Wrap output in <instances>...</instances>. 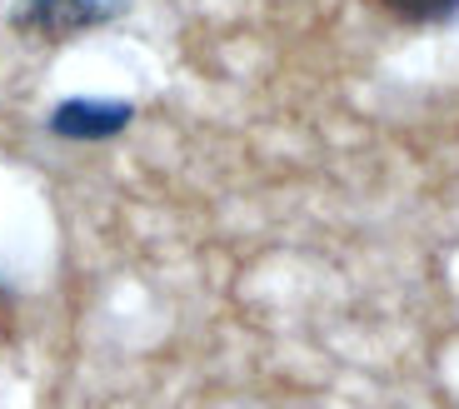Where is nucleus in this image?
I'll list each match as a JSON object with an SVG mask.
<instances>
[{
	"mask_svg": "<svg viewBox=\"0 0 459 409\" xmlns=\"http://www.w3.org/2000/svg\"><path fill=\"white\" fill-rule=\"evenodd\" d=\"M135 120V105L126 100H65L50 110V130L60 140H110Z\"/></svg>",
	"mask_w": 459,
	"mask_h": 409,
	"instance_id": "2",
	"label": "nucleus"
},
{
	"mask_svg": "<svg viewBox=\"0 0 459 409\" xmlns=\"http://www.w3.org/2000/svg\"><path fill=\"white\" fill-rule=\"evenodd\" d=\"M126 15L120 0H25L11 15V25L30 40H75V35L110 25Z\"/></svg>",
	"mask_w": 459,
	"mask_h": 409,
	"instance_id": "1",
	"label": "nucleus"
},
{
	"mask_svg": "<svg viewBox=\"0 0 459 409\" xmlns=\"http://www.w3.org/2000/svg\"><path fill=\"white\" fill-rule=\"evenodd\" d=\"M375 5L404 25H449L459 15V0H375Z\"/></svg>",
	"mask_w": 459,
	"mask_h": 409,
	"instance_id": "3",
	"label": "nucleus"
}]
</instances>
